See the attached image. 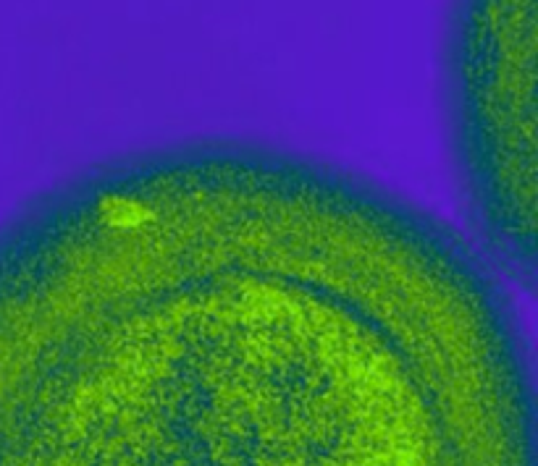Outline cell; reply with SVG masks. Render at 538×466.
Returning a JSON list of instances; mask_svg holds the SVG:
<instances>
[{
	"label": "cell",
	"mask_w": 538,
	"mask_h": 466,
	"mask_svg": "<svg viewBox=\"0 0 538 466\" xmlns=\"http://www.w3.org/2000/svg\"><path fill=\"white\" fill-rule=\"evenodd\" d=\"M0 466H536L510 288L352 170L186 142L0 233Z\"/></svg>",
	"instance_id": "6da1fadb"
},
{
	"label": "cell",
	"mask_w": 538,
	"mask_h": 466,
	"mask_svg": "<svg viewBox=\"0 0 538 466\" xmlns=\"http://www.w3.org/2000/svg\"><path fill=\"white\" fill-rule=\"evenodd\" d=\"M454 176L472 244L536 285V0H459L449 45Z\"/></svg>",
	"instance_id": "7a4b0ae2"
}]
</instances>
